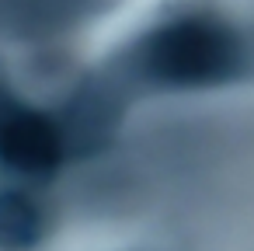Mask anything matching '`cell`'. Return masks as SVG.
Returning <instances> with one entry per match:
<instances>
[{"label":"cell","mask_w":254,"mask_h":251,"mask_svg":"<svg viewBox=\"0 0 254 251\" xmlns=\"http://www.w3.org/2000/svg\"><path fill=\"white\" fill-rule=\"evenodd\" d=\"M139 67L150 81L167 87H209L237 74L240 42L219 21L181 18L146 35L139 46Z\"/></svg>","instance_id":"obj_1"},{"label":"cell","mask_w":254,"mask_h":251,"mask_svg":"<svg viewBox=\"0 0 254 251\" xmlns=\"http://www.w3.org/2000/svg\"><path fill=\"white\" fill-rule=\"evenodd\" d=\"M60 157H63L60 126L49 115L32 112L0 91V161L28 178H46L56 171Z\"/></svg>","instance_id":"obj_2"},{"label":"cell","mask_w":254,"mask_h":251,"mask_svg":"<svg viewBox=\"0 0 254 251\" xmlns=\"http://www.w3.org/2000/svg\"><path fill=\"white\" fill-rule=\"evenodd\" d=\"M42 237V216L21 192H0V251H28Z\"/></svg>","instance_id":"obj_3"}]
</instances>
